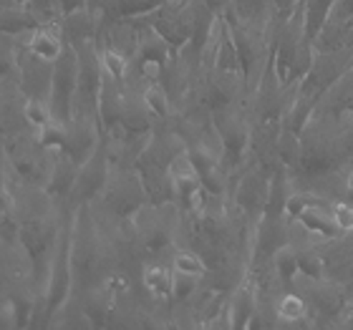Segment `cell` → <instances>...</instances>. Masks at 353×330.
Here are the masks:
<instances>
[{
	"label": "cell",
	"mask_w": 353,
	"mask_h": 330,
	"mask_svg": "<svg viewBox=\"0 0 353 330\" xmlns=\"http://www.w3.org/2000/svg\"><path fill=\"white\" fill-rule=\"evenodd\" d=\"M79 86V53L71 43L66 51L61 53V59L53 63V86H51V111L56 121H71L74 116V96Z\"/></svg>",
	"instance_id": "cell-3"
},
{
	"label": "cell",
	"mask_w": 353,
	"mask_h": 330,
	"mask_svg": "<svg viewBox=\"0 0 353 330\" xmlns=\"http://www.w3.org/2000/svg\"><path fill=\"white\" fill-rule=\"evenodd\" d=\"M41 23L33 13H30L28 6H21V3H10V6L0 8V33L6 36L23 38L28 36L30 30H36Z\"/></svg>",
	"instance_id": "cell-14"
},
{
	"label": "cell",
	"mask_w": 353,
	"mask_h": 330,
	"mask_svg": "<svg viewBox=\"0 0 353 330\" xmlns=\"http://www.w3.org/2000/svg\"><path fill=\"white\" fill-rule=\"evenodd\" d=\"M272 260H275V267H278V272L283 275V280L290 285V280L301 272V265H298V252H295V247H293V245H283V247L272 255Z\"/></svg>",
	"instance_id": "cell-23"
},
{
	"label": "cell",
	"mask_w": 353,
	"mask_h": 330,
	"mask_svg": "<svg viewBox=\"0 0 353 330\" xmlns=\"http://www.w3.org/2000/svg\"><path fill=\"white\" fill-rule=\"evenodd\" d=\"M26 38V36H23ZM18 86H21L26 99H51L53 86V63L51 61L38 59L36 53H30L23 41L21 48V74H18Z\"/></svg>",
	"instance_id": "cell-6"
},
{
	"label": "cell",
	"mask_w": 353,
	"mask_h": 330,
	"mask_svg": "<svg viewBox=\"0 0 353 330\" xmlns=\"http://www.w3.org/2000/svg\"><path fill=\"white\" fill-rule=\"evenodd\" d=\"M99 59H101L103 74H109L111 79H117L121 83L126 81V76L132 71V59L129 56H124L117 48H109V45H99Z\"/></svg>",
	"instance_id": "cell-19"
},
{
	"label": "cell",
	"mask_w": 353,
	"mask_h": 330,
	"mask_svg": "<svg viewBox=\"0 0 353 330\" xmlns=\"http://www.w3.org/2000/svg\"><path fill=\"white\" fill-rule=\"evenodd\" d=\"M13 3H21V6H28V0H13Z\"/></svg>",
	"instance_id": "cell-34"
},
{
	"label": "cell",
	"mask_w": 353,
	"mask_h": 330,
	"mask_svg": "<svg viewBox=\"0 0 353 330\" xmlns=\"http://www.w3.org/2000/svg\"><path fill=\"white\" fill-rule=\"evenodd\" d=\"M164 0H114V6L106 15H114V18H132V15L141 13H152L154 8L162 6Z\"/></svg>",
	"instance_id": "cell-22"
},
{
	"label": "cell",
	"mask_w": 353,
	"mask_h": 330,
	"mask_svg": "<svg viewBox=\"0 0 353 330\" xmlns=\"http://www.w3.org/2000/svg\"><path fill=\"white\" fill-rule=\"evenodd\" d=\"M205 3L212 8L214 13H225V10H228V6H230V0H205Z\"/></svg>",
	"instance_id": "cell-32"
},
{
	"label": "cell",
	"mask_w": 353,
	"mask_h": 330,
	"mask_svg": "<svg viewBox=\"0 0 353 330\" xmlns=\"http://www.w3.org/2000/svg\"><path fill=\"white\" fill-rule=\"evenodd\" d=\"M111 6H114V0H88V8H91L94 13H101V15L109 13Z\"/></svg>",
	"instance_id": "cell-31"
},
{
	"label": "cell",
	"mask_w": 353,
	"mask_h": 330,
	"mask_svg": "<svg viewBox=\"0 0 353 330\" xmlns=\"http://www.w3.org/2000/svg\"><path fill=\"white\" fill-rule=\"evenodd\" d=\"M172 270L184 272V275H194V278H205L210 267H207L205 257L199 255L194 247L176 245L174 252H172Z\"/></svg>",
	"instance_id": "cell-17"
},
{
	"label": "cell",
	"mask_w": 353,
	"mask_h": 330,
	"mask_svg": "<svg viewBox=\"0 0 353 330\" xmlns=\"http://www.w3.org/2000/svg\"><path fill=\"white\" fill-rule=\"evenodd\" d=\"M141 287L149 293V298L162 302L172 300V287H174V270H172L170 262L164 260H149L144 267H141Z\"/></svg>",
	"instance_id": "cell-12"
},
{
	"label": "cell",
	"mask_w": 353,
	"mask_h": 330,
	"mask_svg": "<svg viewBox=\"0 0 353 330\" xmlns=\"http://www.w3.org/2000/svg\"><path fill=\"white\" fill-rule=\"evenodd\" d=\"M10 285H13V275H10V270H6V267L0 265V300H3V298H8V293H10Z\"/></svg>",
	"instance_id": "cell-29"
},
{
	"label": "cell",
	"mask_w": 353,
	"mask_h": 330,
	"mask_svg": "<svg viewBox=\"0 0 353 330\" xmlns=\"http://www.w3.org/2000/svg\"><path fill=\"white\" fill-rule=\"evenodd\" d=\"M103 139V129L99 118L91 116H71L66 121V139H63V152L74 159L79 167L94 154Z\"/></svg>",
	"instance_id": "cell-5"
},
{
	"label": "cell",
	"mask_w": 353,
	"mask_h": 330,
	"mask_svg": "<svg viewBox=\"0 0 353 330\" xmlns=\"http://www.w3.org/2000/svg\"><path fill=\"white\" fill-rule=\"evenodd\" d=\"M333 209V222L341 232H353V202L348 199H339L331 205Z\"/></svg>",
	"instance_id": "cell-27"
},
{
	"label": "cell",
	"mask_w": 353,
	"mask_h": 330,
	"mask_svg": "<svg viewBox=\"0 0 353 330\" xmlns=\"http://www.w3.org/2000/svg\"><path fill=\"white\" fill-rule=\"evenodd\" d=\"M21 217L13 207H3L0 209V245L6 247H21Z\"/></svg>",
	"instance_id": "cell-20"
},
{
	"label": "cell",
	"mask_w": 353,
	"mask_h": 330,
	"mask_svg": "<svg viewBox=\"0 0 353 330\" xmlns=\"http://www.w3.org/2000/svg\"><path fill=\"white\" fill-rule=\"evenodd\" d=\"M76 176H79V164L66 154V152H53L51 159V174L46 192L53 197V202L61 207L71 205V192H74Z\"/></svg>",
	"instance_id": "cell-8"
},
{
	"label": "cell",
	"mask_w": 353,
	"mask_h": 330,
	"mask_svg": "<svg viewBox=\"0 0 353 330\" xmlns=\"http://www.w3.org/2000/svg\"><path fill=\"white\" fill-rule=\"evenodd\" d=\"M28 8H30V13L38 18V23H41V25H43V23L61 21L59 0H28Z\"/></svg>",
	"instance_id": "cell-26"
},
{
	"label": "cell",
	"mask_w": 353,
	"mask_h": 330,
	"mask_svg": "<svg viewBox=\"0 0 353 330\" xmlns=\"http://www.w3.org/2000/svg\"><path fill=\"white\" fill-rule=\"evenodd\" d=\"M109 174H111L109 152H106V144L101 139L99 149L79 167V176H76L74 192H71V205L74 207L88 205L96 197H101L103 187L109 182Z\"/></svg>",
	"instance_id": "cell-4"
},
{
	"label": "cell",
	"mask_w": 353,
	"mask_h": 330,
	"mask_svg": "<svg viewBox=\"0 0 353 330\" xmlns=\"http://www.w3.org/2000/svg\"><path fill=\"white\" fill-rule=\"evenodd\" d=\"M275 313H278V325H298L308 320V300L295 290H285L275 300Z\"/></svg>",
	"instance_id": "cell-15"
},
{
	"label": "cell",
	"mask_w": 353,
	"mask_h": 330,
	"mask_svg": "<svg viewBox=\"0 0 353 330\" xmlns=\"http://www.w3.org/2000/svg\"><path fill=\"white\" fill-rule=\"evenodd\" d=\"M79 295V300L83 305V313L88 316L91 320V328H109V320H111V313L117 308V295L111 293L109 287L99 282V285H91L81 293H74Z\"/></svg>",
	"instance_id": "cell-10"
},
{
	"label": "cell",
	"mask_w": 353,
	"mask_h": 330,
	"mask_svg": "<svg viewBox=\"0 0 353 330\" xmlns=\"http://www.w3.org/2000/svg\"><path fill=\"white\" fill-rule=\"evenodd\" d=\"M202 287V278L194 275H184V272H174V287H172V302H190L192 295Z\"/></svg>",
	"instance_id": "cell-24"
},
{
	"label": "cell",
	"mask_w": 353,
	"mask_h": 330,
	"mask_svg": "<svg viewBox=\"0 0 353 330\" xmlns=\"http://www.w3.org/2000/svg\"><path fill=\"white\" fill-rule=\"evenodd\" d=\"M23 41H26V48H28L30 53H36L38 59L51 61V63H56V61L61 59V53L66 51V45H68L66 36H63V30H61V21L38 25V28L30 30Z\"/></svg>",
	"instance_id": "cell-9"
},
{
	"label": "cell",
	"mask_w": 353,
	"mask_h": 330,
	"mask_svg": "<svg viewBox=\"0 0 353 330\" xmlns=\"http://www.w3.org/2000/svg\"><path fill=\"white\" fill-rule=\"evenodd\" d=\"M26 121L33 132H41L43 126L53 121L51 103L43 101V99H26Z\"/></svg>",
	"instance_id": "cell-21"
},
{
	"label": "cell",
	"mask_w": 353,
	"mask_h": 330,
	"mask_svg": "<svg viewBox=\"0 0 353 330\" xmlns=\"http://www.w3.org/2000/svg\"><path fill=\"white\" fill-rule=\"evenodd\" d=\"M94 202L114 220H126L134 217L139 207L147 205L149 197L137 167H111L109 182L103 187L101 197H96Z\"/></svg>",
	"instance_id": "cell-2"
},
{
	"label": "cell",
	"mask_w": 353,
	"mask_h": 330,
	"mask_svg": "<svg viewBox=\"0 0 353 330\" xmlns=\"http://www.w3.org/2000/svg\"><path fill=\"white\" fill-rule=\"evenodd\" d=\"M101 13H94L91 8H81L74 13L61 15V30L71 45L81 43V41H96L99 28H101Z\"/></svg>",
	"instance_id": "cell-11"
},
{
	"label": "cell",
	"mask_w": 353,
	"mask_h": 330,
	"mask_svg": "<svg viewBox=\"0 0 353 330\" xmlns=\"http://www.w3.org/2000/svg\"><path fill=\"white\" fill-rule=\"evenodd\" d=\"M10 3H13V0H0V8H3V6H10Z\"/></svg>",
	"instance_id": "cell-33"
},
{
	"label": "cell",
	"mask_w": 353,
	"mask_h": 330,
	"mask_svg": "<svg viewBox=\"0 0 353 330\" xmlns=\"http://www.w3.org/2000/svg\"><path fill=\"white\" fill-rule=\"evenodd\" d=\"M0 330H15V313L8 298L0 300Z\"/></svg>",
	"instance_id": "cell-28"
},
{
	"label": "cell",
	"mask_w": 353,
	"mask_h": 330,
	"mask_svg": "<svg viewBox=\"0 0 353 330\" xmlns=\"http://www.w3.org/2000/svg\"><path fill=\"white\" fill-rule=\"evenodd\" d=\"M121 111H124V83L103 74L101 91H99V121L103 132L121 121Z\"/></svg>",
	"instance_id": "cell-13"
},
{
	"label": "cell",
	"mask_w": 353,
	"mask_h": 330,
	"mask_svg": "<svg viewBox=\"0 0 353 330\" xmlns=\"http://www.w3.org/2000/svg\"><path fill=\"white\" fill-rule=\"evenodd\" d=\"M0 152L6 156L8 167L23 184L30 187H43L48 184V174H51V159L53 152L41 144L38 134L33 129L21 132L15 136L0 141Z\"/></svg>",
	"instance_id": "cell-1"
},
{
	"label": "cell",
	"mask_w": 353,
	"mask_h": 330,
	"mask_svg": "<svg viewBox=\"0 0 353 330\" xmlns=\"http://www.w3.org/2000/svg\"><path fill=\"white\" fill-rule=\"evenodd\" d=\"M167 169H170V174H172V182H179V179H199L197 167H194V162H192L190 152L176 154Z\"/></svg>",
	"instance_id": "cell-25"
},
{
	"label": "cell",
	"mask_w": 353,
	"mask_h": 330,
	"mask_svg": "<svg viewBox=\"0 0 353 330\" xmlns=\"http://www.w3.org/2000/svg\"><path fill=\"white\" fill-rule=\"evenodd\" d=\"M61 15L74 13V10H81V8H88V0H59Z\"/></svg>",
	"instance_id": "cell-30"
},
{
	"label": "cell",
	"mask_w": 353,
	"mask_h": 330,
	"mask_svg": "<svg viewBox=\"0 0 353 330\" xmlns=\"http://www.w3.org/2000/svg\"><path fill=\"white\" fill-rule=\"evenodd\" d=\"M26 121V96H23L18 81H3L0 79V141L28 132Z\"/></svg>",
	"instance_id": "cell-7"
},
{
	"label": "cell",
	"mask_w": 353,
	"mask_h": 330,
	"mask_svg": "<svg viewBox=\"0 0 353 330\" xmlns=\"http://www.w3.org/2000/svg\"><path fill=\"white\" fill-rule=\"evenodd\" d=\"M144 101H147V106H149V111H152L154 121H164V118H170V116H174V114H176L170 94L164 91L159 81H152V83H147V86H144Z\"/></svg>",
	"instance_id": "cell-18"
},
{
	"label": "cell",
	"mask_w": 353,
	"mask_h": 330,
	"mask_svg": "<svg viewBox=\"0 0 353 330\" xmlns=\"http://www.w3.org/2000/svg\"><path fill=\"white\" fill-rule=\"evenodd\" d=\"M21 48L23 38L0 33V79L3 81H18V74H21Z\"/></svg>",
	"instance_id": "cell-16"
}]
</instances>
